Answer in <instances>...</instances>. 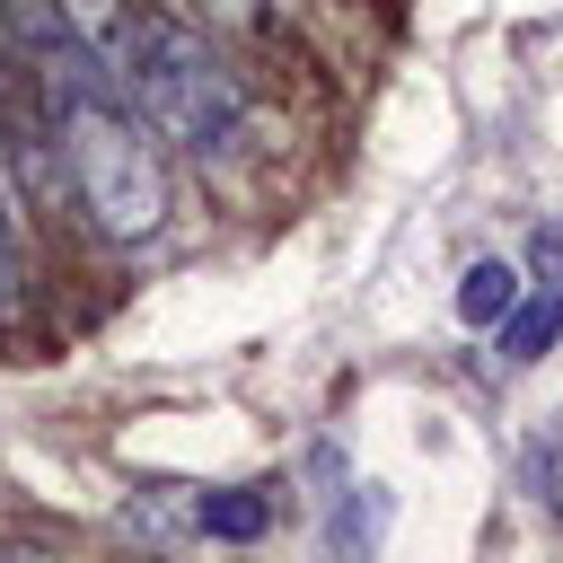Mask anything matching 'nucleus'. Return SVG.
I'll return each instance as SVG.
<instances>
[{
  "instance_id": "obj_1",
  "label": "nucleus",
  "mask_w": 563,
  "mask_h": 563,
  "mask_svg": "<svg viewBox=\"0 0 563 563\" xmlns=\"http://www.w3.org/2000/svg\"><path fill=\"white\" fill-rule=\"evenodd\" d=\"M106 70H114V97L141 114V132H158V141H176L194 158H229L246 141V88L194 26L132 9Z\"/></svg>"
},
{
  "instance_id": "obj_2",
  "label": "nucleus",
  "mask_w": 563,
  "mask_h": 563,
  "mask_svg": "<svg viewBox=\"0 0 563 563\" xmlns=\"http://www.w3.org/2000/svg\"><path fill=\"white\" fill-rule=\"evenodd\" d=\"M53 123H62V158H70L79 211H88L114 246L158 238V220H167V167H158V150L141 141V114H132L114 88H97V97H70Z\"/></svg>"
},
{
  "instance_id": "obj_3",
  "label": "nucleus",
  "mask_w": 563,
  "mask_h": 563,
  "mask_svg": "<svg viewBox=\"0 0 563 563\" xmlns=\"http://www.w3.org/2000/svg\"><path fill=\"white\" fill-rule=\"evenodd\" d=\"M510 308H519V264H501V255L466 264V282H457V317H466V325H501Z\"/></svg>"
},
{
  "instance_id": "obj_4",
  "label": "nucleus",
  "mask_w": 563,
  "mask_h": 563,
  "mask_svg": "<svg viewBox=\"0 0 563 563\" xmlns=\"http://www.w3.org/2000/svg\"><path fill=\"white\" fill-rule=\"evenodd\" d=\"M554 334H563V290H545V299H519V308L501 317V352H510V361H537Z\"/></svg>"
},
{
  "instance_id": "obj_5",
  "label": "nucleus",
  "mask_w": 563,
  "mask_h": 563,
  "mask_svg": "<svg viewBox=\"0 0 563 563\" xmlns=\"http://www.w3.org/2000/svg\"><path fill=\"white\" fill-rule=\"evenodd\" d=\"M194 519H202V537H229V545H246V537H264V493H202L194 501Z\"/></svg>"
},
{
  "instance_id": "obj_6",
  "label": "nucleus",
  "mask_w": 563,
  "mask_h": 563,
  "mask_svg": "<svg viewBox=\"0 0 563 563\" xmlns=\"http://www.w3.org/2000/svg\"><path fill=\"white\" fill-rule=\"evenodd\" d=\"M53 9H62V18H70V35H79V44H88V53H97V62H106V53H114V44H123V18H132V9H123V0H53Z\"/></svg>"
},
{
  "instance_id": "obj_7",
  "label": "nucleus",
  "mask_w": 563,
  "mask_h": 563,
  "mask_svg": "<svg viewBox=\"0 0 563 563\" xmlns=\"http://www.w3.org/2000/svg\"><path fill=\"white\" fill-rule=\"evenodd\" d=\"M194 18H211V26H229V35H282V26H290L282 0H194Z\"/></svg>"
},
{
  "instance_id": "obj_8",
  "label": "nucleus",
  "mask_w": 563,
  "mask_h": 563,
  "mask_svg": "<svg viewBox=\"0 0 563 563\" xmlns=\"http://www.w3.org/2000/svg\"><path fill=\"white\" fill-rule=\"evenodd\" d=\"M26 290V246H18V220H9V194H0V317L18 308Z\"/></svg>"
},
{
  "instance_id": "obj_9",
  "label": "nucleus",
  "mask_w": 563,
  "mask_h": 563,
  "mask_svg": "<svg viewBox=\"0 0 563 563\" xmlns=\"http://www.w3.org/2000/svg\"><path fill=\"white\" fill-rule=\"evenodd\" d=\"M537 264H545V273H563V229H554V220L537 229Z\"/></svg>"
}]
</instances>
